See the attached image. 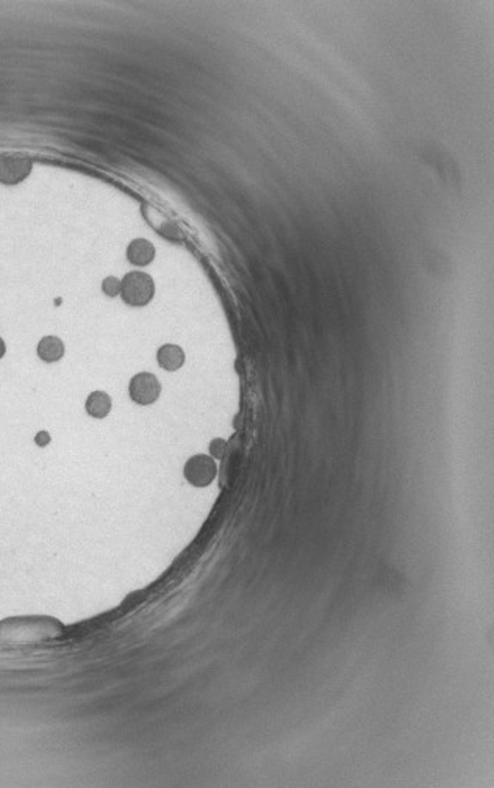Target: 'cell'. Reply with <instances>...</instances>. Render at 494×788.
<instances>
[{
  "label": "cell",
  "instance_id": "cell-9",
  "mask_svg": "<svg viewBox=\"0 0 494 788\" xmlns=\"http://www.w3.org/2000/svg\"><path fill=\"white\" fill-rule=\"evenodd\" d=\"M102 291L108 298H116L120 294V278L115 276H108L102 280Z\"/></svg>",
  "mask_w": 494,
  "mask_h": 788
},
{
  "label": "cell",
  "instance_id": "cell-1",
  "mask_svg": "<svg viewBox=\"0 0 494 788\" xmlns=\"http://www.w3.org/2000/svg\"><path fill=\"white\" fill-rule=\"evenodd\" d=\"M120 298L130 307H144L154 299L155 282L142 271H132L120 280Z\"/></svg>",
  "mask_w": 494,
  "mask_h": 788
},
{
  "label": "cell",
  "instance_id": "cell-7",
  "mask_svg": "<svg viewBox=\"0 0 494 788\" xmlns=\"http://www.w3.org/2000/svg\"><path fill=\"white\" fill-rule=\"evenodd\" d=\"M111 398L105 391H93L86 398L85 408L91 418L103 420L111 412Z\"/></svg>",
  "mask_w": 494,
  "mask_h": 788
},
{
  "label": "cell",
  "instance_id": "cell-2",
  "mask_svg": "<svg viewBox=\"0 0 494 788\" xmlns=\"http://www.w3.org/2000/svg\"><path fill=\"white\" fill-rule=\"evenodd\" d=\"M128 394L135 404L150 405L157 403L162 394V383L152 373H138L128 383Z\"/></svg>",
  "mask_w": 494,
  "mask_h": 788
},
{
  "label": "cell",
  "instance_id": "cell-12",
  "mask_svg": "<svg viewBox=\"0 0 494 788\" xmlns=\"http://www.w3.org/2000/svg\"><path fill=\"white\" fill-rule=\"evenodd\" d=\"M5 352H6V346H5V341H4L2 338H0V359H2V357H4V355H5Z\"/></svg>",
  "mask_w": 494,
  "mask_h": 788
},
{
  "label": "cell",
  "instance_id": "cell-10",
  "mask_svg": "<svg viewBox=\"0 0 494 788\" xmlns=\"http://www.w3.org/2000/svg\"><path fill=\"white\" fill-rule=\"evenodd\" d=\"M224 449H225V441H224V439H221V438L213 439L211 446H210V451H211V454H213V457L221 458Z\"/></svg>",
  "mask_w": 494,
  "mask_h": 788
},
{
  "label": "cell",
  "instance_id": "cell-11",
  "mask_svg": "<svg viewBox=\"0 0 494 788\" xmlns=\"http://www.w3.org/2000/svg\"><path fill=\"white\" fill-rule=\"evenodd\" d=\"M49 441H50V437H49L47 432H40V434L36 435L38 446H45V444H49Z\"/></svg>",
  "mask_w": 494,
  "mask_h": 788
},
{
  "label": "cell",
  "instance_id": "cell-4",
  "mask_svg": "<svg viewBox=\"0 0 494 788\" xmlns=\"http://www.w3.org/2000/svg\"><path fill=\"white\" fill-rule=\"evenodd\" d=\"M30 171H32V163L28 158L14 154L0 155V184H19L28 176Z\"/></svg>",
  "mask_w": 494,
  "mask_h": 788
},
{
  "label": "cell",
  "instance_id": "cell-5",
  "mask_svg": "<svg viewBox=\"0 0 494 788\" xmlns=\"http://www.w3.org/2000/svg\"><path fill=\"white\" fill-rule=\"evenodd\" d=\"M155 259V247L146 238H136L127 247V260L133 266H147Z\"/></svg>",
  "mask_w": 494,
  "mask_h": 788
},
{
  "label": "cell",
  "instance_id": "cell-3",
  "mask_svg": "<svg viewBox=\"0 0 494 788\" xmlns=\"http://www.w3.org/2000/svg\"><path fill=\"white\" fill-rule=\"evenodd\" d=\"M218 466L215 460L208 456H194L185 465V477L189 483L196 487H207L215 480Z\"/></svg>",
  "mask_w": 494,
  "mask_h": 788
},
{
  "label": "cell",
  "instance_id": "cell-8",
  "mask_svg": "<svg viewBox=\"0 0 494 788\" xmlns=\"http://www.w3.org/2000/svg\"><path fill=\"white\" fill-rule=\"evenodd\" d=\"M38 357L45 363H55L63 359L64 355V344L58 337H44L40 344H38Z\"/></svg>",
  "mask_w": 494,
  "mask_h": 788
},
{
  "label": "cell",
  "instance_id": "cell-6",
  "mask_svg": "<svg viewBox=\"0 0 494 788\" xmlns=\"http://www.w3.org/2000/svg\"><path fill=\"white\" fill-rule=\"evenodd\" d=\"M157 361L163 369L174 373L179 371L185 363V352L177 344H163L157 351Z\"/></svg>",
  "mask_w": 494,
  "mask_h": 788
}]
</instances>
